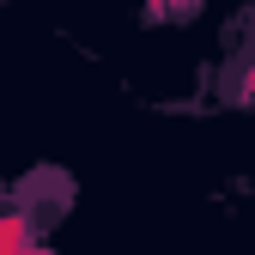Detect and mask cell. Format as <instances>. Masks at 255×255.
<instances>
[{"instance_id":"obj_1","label":"cell","mask_w":255,"mask_h":255,"mask_svg":"<svg viewBox=\"0 0 255 255\" xmlns=\"http://www.w3.org/2000/svg\"><path fill=\"white\" fill-rule=\"evenodd\" d=\"M158 6H164V12H195L201 0H158Z\"/></svg>"}]
</instances>
